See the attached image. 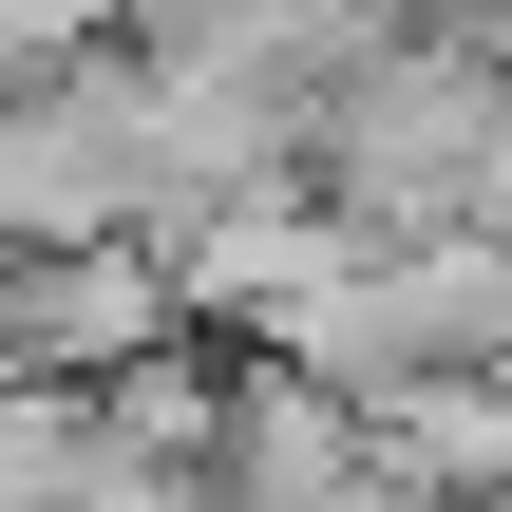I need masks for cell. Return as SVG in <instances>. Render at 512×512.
Here are the masks:
<instances>
[{"label":"cell","instance_id":"6da1fadb","mask_svg":"<svg viewBox=\"0 0 512 512\" xmlns=\"http://www.w3.org/2000/svg\"><path fill=\"white\" fill-rule=\"evenodd\" d=\"M171 342H190L171 247H19L0 266V399H114Z\"/></svg>","mask_w":512,"mask_h":512}]
</instances>
